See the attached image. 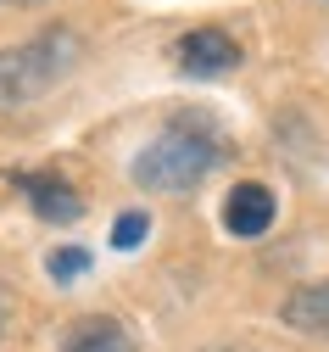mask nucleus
Returning <instances> with one entry per match:
<instances>
[{
  "instance_id": "f8f14e48",
  "label": "nucleus",
  "mask_w": 329,
  "mask_h": 352,
  "mask_svg": "<svg viewBox=\"0 0 329 352\" xmlns=\"http://www.w3.org/2000/svg\"><path fill=\"white\" fill-rule=\"evenodd\" d=\"M12 6H39V0H12Z\"/></svg>"
},
{
  "instance_id": "f257e3e1",
  "label": "nucleus",
  "mask_w": 329,
  "mask_h": 352,
  "mask_svg": "<svg viewBox=\"0 0 329 352\" xmlns=\"http://www.w3.org/2000/svg\"><path fill=\"white\" fill-rule=\"evenodd\" d=\"M218 162H223V135L201 112H179L162 135H151L139 146L128 173H134V185L151 190V196H184V190H196Z\"/></svg>"
},
{
  "instance_id": "20e7f679",
  "label": "nucleus",
  "mask_w": 329,
  "mask_h": 352,
  "mask_svg": "<svg viewBox=\"0 0 329 352\" xmlns=\"http://www.w3.org/2000/svg\"><path fill=\"white\" fill-rule=\"evenodd\" d=\"M273 190L257 185V179H240L229 196H223V230L229 235H240V241H262L273 230Z\"/></svg>"
},
{
  "instance_id": "423d86ee",
  "label": "nucleus",
  "mask_w": 329,
  "mask_h": 352,
  "mask_svg": "<svg viewBox=\"0 0 329 352\" xmlns=\"http://www.w3.org/2000/svg\"><path fill=\"white\" fill-rule=\"evenodd\" d=\"M62 352H134V336L112 314H84L62 330Z\"/></svg>"
},
{
  "instance_id": "1a4fd4ad",
  "label": "nucleus",
  "mask_w": 329,
  "mask_h": 352,
  "mask_svg": "<svg viewBox=\"0 0 329 352\" xmlns=\"http://www.w3.org/2000/svg\"><path fill=\"white\" fill-rule=\"evenodd\" d=\"M146 235H151V212H139V207L134 212H117V224H112V246L117 252H134Z\"/></svg>"
},
{
  "instance_id": "7ed1b4c3",
  "label": "nucleus",
  "mask_w": 329,
  "mask_h": 352,
  "mask_svg": "<svg viewBox=\"0 0 329 352\" xmlns=\"http://www.w3.org/2000/svg\"><path fill=\"white\" fill-rule=\"evenodd\" d=\"M173 62L190 78H223V73L240 67V45H234V34H223V28H190L173 45Z\"/></svg>"
},
{
  "instance_id": "6e6552de",
  "label": "nucleus",
  "mask_w": 329,
  "mask_h": 352,
  "mask_svg": "<svg viewBox=\"0 0 329 352\" xmlns=\"http://www.w3.org/2000/svg\"><path fill=\"white\" fill-rule=\"evenodd\" d=\"M45 269H51V280H56V285H67V280L89 274V252H84V246H56L51 257H45Z\"/></svg>"
},
{
  "instance_id": "0eeeda50",
  "label": "nucleus",
  "mask_w": 329,
  "mask_h": 352,
  "mask_svg": "<svg viewBox=\"0 0 329 352\" xmlns=\"http://www.w3.org/2000/svg\"><path fill=\"white\" fill-rule=\"evenodd\" d=\"M279 319H285L296 336H318V341H329V280H318V285H296L285 302H279Z\"/></svg>"
},
{
  "instance_id": "f03ea898",
  "label": "nucleus",
  "mask_w": 329,
  "mask_h": 352,
  "mask_svg": "<svg viewBox=\"0 0 329 352\" xmlns=\"http://www.w3.org/2000/svg\"><path fill=\"white\" fill-rule=\"evenodd\" d=\"M78 56H84V39L67 23H51L23 45H6L0 51V107H28L39 96H51L78 67Z\"/></svg>"
},
{
  "instance_id": "9d476101",
  "label": "nucleus",
  "mask_w": 329,
  "mask_h": 352,
  "mask_svg": "<svg viewBox=\"0 0 329 352\" xmlns=\"http://www.w3.org/2000/svg\"><path fill=\"white\" fill-rule=\"evenodd\" d=\"M6 314H12V302H6V285H0V336H6Z\"/></svg>"
},
{
  "instance_id": "9b49d317",
  "label": "nucleus",
  "mask_w": 329,
  "mask_h": 352,
  "mask_svg": "<svg viewBox=\"0 0 329 352\" xmlns=\"http://www.w3.org/2000/svg\"><path fill=\"white\" fill-rule=\"evenodd\" d=\"M207 352H251V346H240V341H229V346H207Z\"/></svg>"
},
{
  "instance_id": "39448f33",
  "label": "nucleus",
  "mask_w": 329,
  "mask_h": 352,
  "mask_svg": "<svg viewBox=\"0 0 329 352\" xmlns=\"http://www.w3.org/2000/svg\"><path fill=\"white\" fill-rule=\"evenodd\" d=\"M12 185L28 196V207L45 218V224H73L84 212V196L62 179V173H12Z\"/></svg>"
}]
</instances>
